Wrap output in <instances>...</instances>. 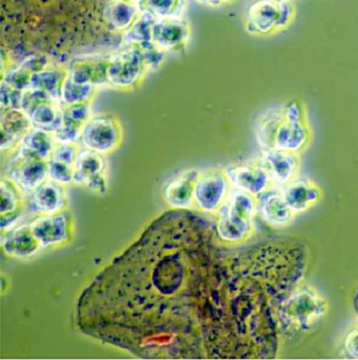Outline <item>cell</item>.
<instances>
[{"label": "cell", "instance_id": "cell-1", "mask_svg": "<svg viewBox=\"0 0 358 360\" xmlns=\"http://www.w3.org/2000/svg\"><path fill=\"white\" fill-rule=\"evenodd\" d=\"M217 236L187 210L155 219L83 290L79 330L140 359L234 357V278Z\"/></svg>", "mask_w": 358, "mask_h": 360}, {"label": "cell", "instance_id": "cell-2", "mask_svg": "<svg viewBox=\"0 0 358 360\" xmlns=\"http://www.w3.org/2000/svg\"><path fill=\"white\" fill-rule=\"evenodd\" d=\"M217 233L226 243H240L250 236L253 217L257 212V199L250 193L232 187L219 207Z\"/></svg>", "mask_w": 358, "mask_h": 360}, {"label": "cell", "instance_id": "cell-3", "mask_svg": "<svg viewBox=\"0 0 358 360\" xmlns=\"http://www.w3.org/2000/svg\"><path fill=\"white\" fill-rule=\"evenodd\" d=\"M295 17L292 2L257 0L247 11L245 30L251 36L267 37L286 30Z\"/></svg>", "mask_w": 358, "mask_h": 360}, {"label": "cell", "instance_id": "cell-4", "mask_svg": "<svg viewBox=\"0 0 358 360\" xmlns=\"http://www.w3.org/2000/svg\"><path fill=\"white\" fill-rule=\"evenodd\" d=\"M148 72L140 49L121 44L120 48L112 53L108 60V86L122 91H135Z\"/></svg>", "mask_w": 358, "mask_h": 360}, {"label": "cell", "instance_id": "cell-5", "mask_svg": "<svg viewBox=\"0 0 358 360\" xmlns=\"http://www.w3.org/2000/svg\"><path fill=\"white\" fill-rule=\"evenodd\" d=\"M122 138V125L119 119L108 112H101L93 115L85 123L79 141L84 148L108 155L118 148Z\"/></svg>", "mask_w": 358, "mask_h": 360}, {"label": "cell", "instance_id": "cell-6", "mask_svg": "<svg viewBox=\"0 0 358 360\" xmlns=\"http://www.w3.org/2000/svg\"><path fill=\"white\" fill-rule=\"evenodd\" d=\"M6 176L23 193H31L48 181V161L19 145L8 162Z\"/></svg>", "mask_w": 358, "mask_h": 360}, {"label": "cell", "instance_id": "cell-7", "mask_svg": "<svg viewBox=\"0 0 358 360\" xmlns=\"http://www.w3.org/2000/svg\"><path fill=\"white\" fill-rule=\"evenodd\" d=\"M283 321L292 329L306 330L326 311V302L314 291L302 289L284 302Z\"/></svg>", "mask_w": 358, "mask_h": 360}, {"label": "cell", "instance_id": "cell-8", "mask_svg": "<svg viewBox=\"0 0 358 360\" xmlns=\"http://www.w3.org/2000/svg\"><path fill=\"white\" fill-rule=\"evenodd\" d=\"M113 52L91 53L72 57L67 65L68 76L74 82L91 84L101 89L108 86V60Z\"/></svg>", "mask_w": 358, "mask_h": 360}, {"label": "cell", "instance_id": "cell-9", "mask_svg": "<svg viewBox=\"0 0 358 360\" xmlns=\"http://www.w3.org/2000/svg\"><path fill=\"white\" fill-rule=\"evenodd\" d=\"M230 187L225 170L212 168L201 172L196 184V205L205 212H217L227 199Z\"/></svg>", "mask_w": 358, "mask_h": 360}, {"label": "cell", "instance_id": "cell-10", "mask_svg": "<svg viewBox=\"0 0 358 360\" xmlns=\"http://www.w3.org/2000/svg\"><path fill=\"white\" fill-rule=\"evenodd\" d=\"M224 170L231 187L246 191L255 198L276 186L260 161L259 163L234 164Z\"/></svg>", "mask_w": 358, "mask_h": 360}, {"label": "cell", "instance_id": "cell-11", "mask_svg": "<svg viewBox=\"0 0 358 360\" xmlns=\"http://www.w3.org/2000/svg\"><path fill=\"white\" fill-rule=\"evenodd\" d=\"M189 23L182 17L158 19L153 27L151 40L164 52H181L191 40Z\"/></svg>", "mask_w": 358, "mask_h": 360}, {"label": "cell", "instance_id": "cell-12", "mask_svg": "<svg viewBox=\"0 0 358 360\" xmlns=\"http://www.w3.org/2000/svg\"><path fill=\"white\" fill-rule=\"evenodd\" d=\"M298 155L279 149H262L260 163L267 170L276 186H284L298 176L300 165Z\"/></svg>", "mask_w": 358, "mask_h": 360}, {"label": "cell", "instance_id": "cell-13", "mask_svg": "<svg viewBox=\"0 0 358 360\" xmlns=\"http://www.w3.org/2000/svg\"><path fill=\"white\" fill-rule=\"evenodd\" d=\"M67 201L65 186L48 180L37 188L27 193V207L33 214L51 216L63 210Z\"/></svg>", "mask_w": 358, "mask_h": 360}, {"label": "cell", "instance_id": "cell-14", "mask_svg": "<svg viewBox=\"0 0 358 360\" xmlns=\"http://www.w3.org/2000/svg\"><path fill=\"white\" fill-rule=\"evenodd\" d=\"M283 197L294 214H302L319 203L323 197L321 187L309 179H293L281 186Z\"/></svg>", "mask_w": 358, "mask_h": 360}, {"label": "cell", "instance_id": "cell-15", "mask_svg": "<svg viewBox=\"0 0 358 360\" xmlns=\"http://www.w3.org/2000/svg\"><path fill=\"white\" fill-rule=\"evenodd\" d=\"M201 172L188 169L170 180L163 189L166 203L174 210H188L195 203V188Z\"/></svg>", "mask_w": 358, "mask_h": 360}, {"label": "cell", "instance_id": "cell-16", "mask_svg": "<svg viewBox=\"0 0 358 360\" xmlns=\"http://www.w3.org/2000/svg\"><path fill=\"white\" fill-rule=\"evenodd\" d=\"M32 232L42 248L63 244L70 238V219L68 214H51L37 217L31 224Z\"/></svg>", "mask_w": 358, "mask_h": 360}, {"label": "cell", "instance_id": "cell-17", "mask_svg": "<svg viewBox=\"0 0 358 360\" xmlns=\"http://www.w3.org/2000/svg\"><path fill=\"white\" fill-rule=\"evenodd\" d=\"M29 116L20 108H10L0 112L1 150H11L20 145L25 136L33 129Z\"/></svg>", "mask_w": 358, "mask_h": 360}, {"label": "cell", "instance_id": "cell-18", "mask_svg": "<svg viewBox=\"0 0 358 360\" xmlns=\"http://www.w3.org/2000/svg\"><path fill=\"white\" fill-rule=\"evenodd\" d=\"M311 141V129L308 121L284 120L279 125L274 138L272 149L300 153Z\"/></svg>", "mask_w": 358, "mask_h": 360}, {"label": "cell", "instance_id": "cell-19", "mask_svg": "<svg viewBox=\"0 0 358 360\" xmlns=\"http://www.w3.org/2000/svg\"><path fill=\"white\" fill-rule=\"evenodd\" d=\"M257 199V212L272 227H284L293 219L294 212L285 201L281 188L274 186Z\"/></svg>", "mask_w": 358, "mask_h": 360}, {"label": "cell", "instance_id": "cell-20", "mask_svg": "<svg viewBox=\"0 0 358 360\" xmlns=\"http://www.w3.org/2000/svg\"><path fill=\"white\" fill-rule=\"evenodd\" d=\"M141 12L139 4L129 0H106L103 8L104 23L108 31L122 35Z\"/></svg>", "mask_w": 358, "mask_h": 360}, {"label": "cell", "instance_id": "cell-21", "mask_svg": "<svg viewBox=\"0 0 358 360\" xmlns=\"http://www.w3.org/2000/svg\"><path fill=\"white\" fill-rule=\"evenodd\" d=\"M1 246L6 255L18 259L32 257L41 247L32 232L31 225H21L8 229L2 236Z\"/></svg>", "mask_w": 358, "mask_h": 360}, {"label": "cell", "instance_id": "cell-22", "mask_svg": "<svg viewBox=\"0 0 358 360\" xmlns=\"http://www.w3.org/2000/svg\"><path fill=\"white\" fill-rule=\"evenodd\" d=\"M68 76L67 65L55 63L31 77V89H39L60 102L61 89Z\"/></svg>", "mask_w": 358, "mask_h": 360}, {"label": "cell", "instance_id": "cell-23", "mask_svg": "<svg viewBox=\"0 0 358 360\" xmlns=\"http://www.w3.org/2000/svg\"><path fill=\"white\" fill-rule=\"evenodd\" d=\"M106 167L104 155L89 148L80 149L74 163L75 184H87L89 179L106 172Z\"/></svg>", "mask_w": 358, "mask_h": 360}, {"label": "cell", "instance_id": "cell-24", "mask_svg": "<svg viewBox=\"0 0 358 360\" xmlns=\"http://www.w3.org/2000/svg\"><path fill=\"white\" fill-rule=\"evenodd\" d=\"M283 120L284 115L281 104L267 108L257 116L255 127V139L262 149H272L274 135Z\"/></svg>", "mask_w": 358, "mask_h": 360}, {"label": "cell", "instance_id": "cell-25", "mask_svg": "<svg viewBox=\"0 0 358 360\" xmlns=\"http://www.w3.org/2000/svg\"><path fill=\"white\" fill-rule=\"evenodd\" d=\"M34 129L56 133L63 124V108L56 100L39 104L27 114Z\"/></svg>", "mask_w": 358, "mask_h": 360}, {"label": "cell", "instance_id": "cell-26", "mask_svg": "<svg viewBox=\"0 0 358 360\" xmlns=\"http://www.w3.org/2000/svg\"><path fill=\"white\" fill-rule=\"evenodd\" d=\"M157 20L158 19L153 14L142 11L132 27L122 34V44L142 46L153 41L151 34H153V25Z\"/></svg>", "mask_w": 358, "mask_h": 360}, {"label": "cell", "instance_id": "cell-27", "mask_svg": "<svg viewBox=\"0 0 358 360\" xmlns=\"http://www.w3.org/2000/svg\"><path fill=\"white\" fill-rule=\"evenodd\" d=\"M56 143V140L52 133L42 131V129H33L25 136L20 145L33 153L34 155L49 161Z\"/></svg>", "mask_w": 358, "mask_h": 360}, {"label": "cell", "instance_id": "cell-28", "mask_svg": "<svg viewBox=\"0 0 358 360\" xmlns=\"http://www.w3.org/2000/svg\"><path fill=\"white\" fill-rule=\"evenodd\" d=\"M98 89H99L98 87L91 84H80V83L74 82L69 76H67L61 89L60 104L69 105V104L91 102Z\"/></svg>", "mask_w": 358, "mask_h": 360}, {"label": "cell", "instance_id": "cell-29", "mask_svg": "<svg viewBox=\"0 0 358 360\" xmlns=\"http://www.w3.org/2000/svg\"><path fill=\"white\" fill-rule=\"evenodd\" d=\"M139 6L157 19L170 18L182 16L186 0H143Z\"/></svg>", "mask_w": 358, "mask_h": 360}, {"label": "cell", "instance_id": "cell-30", "mask_svg": "<svg viewBox=\"0 0 358 360\" xmlns=\"http://www.w3.org/2000/svg\"><path fill=\"white\" fill-rule=\"evenodd\" d=\"M21 189L10 180L8 178H4L0 183V214H8L20 210L19 204L21 202Z\"/></svg>", "mask_w": 358, "mask_h": 360}, {"label": "cell", "instance_id": "cell-31", "mask_svg": "<svg viewBox=\"0 0 358 360\" xmlns=\"http://www.w3.org/2000/svg\"><path fill=\"white\" fill-rule=\"evenodd\" d=\"M31 72L18 63H12L1 72V81L20 91L31 89Z\"/></svg>", "mask_w": 358, "mask_h": 360}, {"label": "cell", "instance_id": "cell-32", "mask_svg": "<svg viewBox=\"0 0 358 360\" xmlns=\"http://www.w3.org/2000/svg\"><path fill=\"white\" fill-rule=\"evenodd\" d=\"M63 108V121L83 129L85 123L93 116L91 102L85 103L69 104L61 105Z\"/></svg>", "mask_w": 358, "mask_h": 360}, {"label": "cell", "instance_id": "cell-33", "mask_svg": "<svg viewBox=\"0 0 358 360\" xmlns=\"http://www.w3.org/2000/svg\"><path fill=\"white\" fill-rule=\"evenodd\" d=\"M48 168L49 180L63 185L74 183V166L50 159L48 161Z\"/></svg>", "mask_w": 358, "mask_h": 360}, {"label": "cell", "instance_id": "cell-34", "mask_svg": "<svg viewBox=\"0 0 358 360\" xmlns=\"http://www.w3.org/2000/svg\"><path fill=\"white\" fill-rule=\"evenodd\" d=\"M55 63H57V61L53 57H51L50 55L44 54V53L34 52L23 57L19 61L18 65H20L23 69L27 70V71L33 75L35 72L46 69V68L50 67V65Z\"/></svg>", "mask_w": 358, "mask_h": 360}, {"label": "cell", "instance_id": "cell-35", "mask_svg": "<svg viewBox=\"0 0 358 360\" xmlns=\"http://www.w3.org/2000/svg\"><path fill=\"white\" fill-rule=\"evenodd\" d=\"M136 46H138L141 51L149 72L157 71L163 65L164 59H165V52L158 48L153 41Z\"/></svg>", "mask_w": 358, "mask_h": 360}, {"label": "cell", "instance_id": "cell-36", "mask_svg": "<svg viewBox=\"0 0 358 360\" xmlns=\"http://www.w3.org/2000/svg\"><path fill=\"white\" fill-rule=\"evenodd\" d=\"M54 98L51 97L49 94L39 89H29L23 91L21 97L20 110H23L25 114H29L33 108L44 102L52 101ZM57 101V100H56Z\"/></svg>", "mask_w": 358, "mask_h": 360}, {"label": "cell", "instance_id": "cell-37", "mask_svg": "<svg viewBox=\"0 0 358 360\" xmlns=\"http://www.w3.org/2000/svg\"><path fill=\"white\" fill-rule=\"evenodd\" d=\"M23 91H17L1 81L0 82V110L20 108Z\"/></svg>", "mask_w": 358, "mask_h": 360}, {"label": "cell", "instance_id": "cell-38", "mask_svg": "<svg viewBox=\"0 0 358 360\" xmlns=\"http://www.w3.org/2000/svg\"><path fill=\"white\" fill-rule=\"evenodd\" d=\"M77 153H78V149L75 143H56L50 159L74 166Z\"/></svg>", "mask_w": 358, "mask_h": 360}, {"label": "cell", "instance_id": "cell-39", "mask_svg": "<svg viewBox=\"0 0 358 360\" xmlns=\"http://www.w3.org/2000/svg\"><path fill=\"white\" fill-rule=\"evenodd\" d=\"M84 186L89 188L91 193H97V195H106V193H108V178H106V172L89 179Z\"/></svg>", "mask_w": 358, "mask_h": 360}, {"label": "cell", "instance_id": "cell-40", "mask_svg": "<svg viewBox=\"0 0 358 360\" xmlns=\"http://www.w3.org/2000/svg\"><path fill=\"white\" fill-rule=\"evenodd\" d=\"M345 349L351 359H358V329L351 332L345 340Z\"/></svg>", "mask_w": 358, "mask_h": 360}, {"label": "cell", "instance_id": "cell-41", "mask_svg": "<svg viewBox=\"0 0 358 360\" xmlns=\"http://www.w3.org/2000/svg\"><path fill=\"white\" fill-rule=\"evenodd\" d=\"M21 210H17V212H12V214H1V221H0V227H1V231H4L6 229H11L15 224L20 219Z\"/></svg>", "mask_w": 358, "mask_h": 360}, {"label": "cell", "instance_id": "cell-42", "mask_svg": "<svg viewBox=\"0 0 358 360\" xmlns=\"http://www.w3.org/2000/svg\"><path fill=\"white\" fill-rule=\"evenodd\" d=\"M195 1L201 4V6H210V8H219V6L231 4L234 0H195Z\"/></svg>", "mask_w": 358, "mask_h": 360}, {"label": "cell", "instance_id": "cell-43", "mask_svg": "<svg viewBox=\"0 0 358 360\" xmlns=\"http://www.w3.org/2000/svg\"><path fill=\"white\" fill-rule=\"evenodd\" d=\"M129 1L134 2V4H141L143 0H129Z\"/></svg>", "mask_w": 358, "mask_h": 360}, {"label": "cell", "instance_id": "cell-44", "mask_svg": "<svg viewBox=\"0 0 358 360\" xmlns=\"http://www.w3.org/2000/svg\"><path fill=\"white\" fill-rule=\"evenodd\" d=\"M276 1H279V2H292V0H276Z\"/></svg>", "mask_w": 358, "mask_h": 360}]
</instances>
